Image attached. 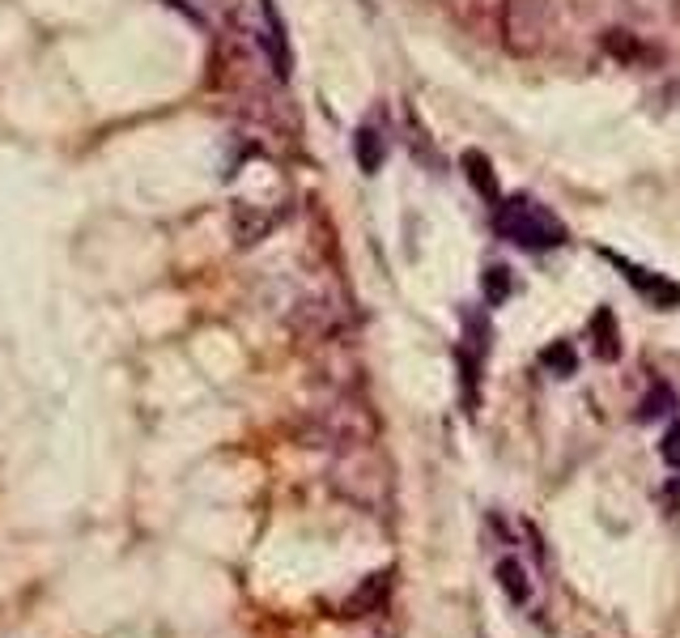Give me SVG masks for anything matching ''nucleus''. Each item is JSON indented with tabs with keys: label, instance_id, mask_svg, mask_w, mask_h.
I'll return each instance as SVG.
<instances>
[{
	"label": "nucleus",
	"instance_id": "obj_1",
	"mask_svg": "<svg viewBox=\"0 0 680 638\" xmlns=\"http://www.w3.org/2000/svg\"><path fill=\"white\" fill-rule=\"evenodd\" d=\"M493 226L502 239H511L515 248L527 251H548L562 248L571 234H566V222L541 205L536 196H511V200H498L493 205Z\"/></svg>",
	"mask_w": 680,
	"mask_h": 638
},
{
	"label": "nucleus",
	"instance_id": "obj_2",
	"mask_svg": "<svg viewBox=\"0 0 680 638\" xmlns=\"http://www.w3.org/2000/svg\"><path fill=\"white\" fill-rule=\"evenodd\" d=\"M553 34L548 0H502V48L511 56H541Z\"/></svg>",
	"mask_w": 680,
	"mask_h": 638
},
{
	"label": "nucleus",
	"instance_id": "obj_3",
	"mask_svg": "<svg viewBox=\"0 0 680 638\" xmlns=\"http://www.w3.org/2000/svg\"><path fill=\"white\" fill-rule=\"evenodd\" d=\"M608 260L626 273V281L647 299V303L655 306V311H677L680 306V285L677 281H668L663 273H651V269H642V264H629V260H621V255H613L608 251Z\"/></svg>",
	"mask_w": 680,
	"mask_h": 638
},
{
	"label": "nucleus",
	"instance_id": "obj_4",
	"mask_svg": "<svg viewBox=\"0 0 680 638\" xmlns=\"http://www.w3.org/2000/svg\"><path fill=\"white\" fill-rule=\"evenodd\" d=\"M260 13H264V52H269L272 60V73L285 82L290 77V43H285V22H281V13H276V4L272 0H260Z\"/></svg>",
	"mask_w": 680,
	"mask_h": 638
},
{
	"label": "nucleus",
	"instance_id": "obj_5",
	"mask_svg": "<svg viewBox=\"0 0 680 638\" xmlns=\"http://www.w3.org/2000/svg\"><path fill=\"white\" fill-rule=\"evenodd\" d=\"M354 158H357V167H362V175H379L383 170L387 140H383V133L375 128V124H362V128L354 133Z\"/></svg>",
	"mask_w": 680,
	"mask_h": 638
},
{
	"label": "nucleus",
	"instance_id": "obj_6",
	"mask_svg": "<svg viewBox=\"0 0 680 638\" xmlns=\"http://www.w3.org/2000/svg\"><path fill=\"white\" fill-rule=\"evenodd\" d=\"M592 336H596V358L599 362L621 358V333H617V315H613V306H599L596 315H592Z\"/></svg>",
	"mask_w": 680,
	"mask_h": 638
},
{
	"label": "nucleus",
	"instance_id": "obj_7",
	"mask_svg": "<svg viewBox=\"0 0 680 638\" xmlns=\"http://www.w3.org/2000/svg\"><path fill=\"white\" fill-rule=\"evenodd\" d=\"M463 175H468V184L485 196V200H493V205L502 200V196H498V175H493V163L481 154V149H468V154H463Z\"/></svg>",
	"mask_w": 680,
	"mask_h": 638
},
{
	"label": "nucleus",
	"instance_id": "obj_8",
	"mask_svg": "<svg viewBox=\"0 0 680 638\" xmlns=\"http://www.w3.org/2000/svg\"><path fill=\"white\" fill-rule=\"evenodd\" d=\"M493 575H498V587H502V592H506V596H511L515 605H523V600L532 596V583H527V571L519 566L515 557H502Z\"/></svg>",
	"mask_w": 680,
	"mask_h": 638
},
{
	"label": "nucleus",
	"instance_id": "obj_9",
	"mask_svg": "<svg viewBox=\"0 0 680 638\" xmlns=\"http://www.w3.org/2000/svg\"><path fill=\"white\" fill-rule=\"evenodd\" d=\"M541 366L548 375H557V379H571L574 370H578V354H574L571 341H553V345L541 349Z\"/></svg>",
	"mask_w": 680,
	"mask_h": 638
},
{
	"label": "nucleus",
	"instance_id": "obj_10",
	"mask_svg": "<svg viewBox=\"0 0 680 638\" xmlns=\"http://www.w3.org/2000/svg\"><path fill=\"white\" fill-rule=\"evenodd\" d=\"M626 9L642 22H677L680 0H626Z\"/></svg>",
	"mask_w": 680,
	"mask_h": 638
},
{
	"label": "nucleus",
	"instance_id": "obj_11",
	"mask_svg": "<svg viewBox=\"0 0 680 638\" xmlns=\"http://www.w3.org/2000/svg\"><path fill=\"white\" fill-rule=\"evenodd\" d=\"M481 285H485V303L502 306L506 299H511V269H506V264H490Z\"/></svg>",
	"mask_w": 680,
	"mask_h": 638
},
{
	"label": "nucleus",
	"instance_id": "obj_12",
	"mask_svg": "<svg viewBox=\"0 0 680 638\" xmlns=\"http://www.w3.org/2000/svg\"><path fill=\"white\" fill-rule=\"evenodd\" d=\"M677 405V396H672V388L668 384H655L651 388V396L638 405V421H655V417H663L668 409Z\"/></svg>",
	"mask_w": 680,
	"mask_h": 638
},
{
	"label": "nucleus",
	"instance_id": "obj_13",
	"mask_svg": "<svg viewBox=\"0 0 680 638\" xmlns=\"http://www.w3.org/2000/svg\"><path fill=\"white\" fill-rule=\"evenodd\" d=\"M659 456H663L672 469H680V426H672V430L663 435V443H659Z\"/></svg>",
	"mask_w": 680,
	"mask_h": 638
}]
</instances>
